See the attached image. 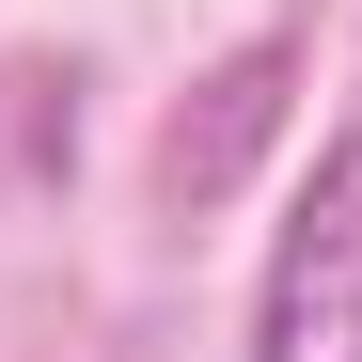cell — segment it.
Returning <instances> with one entry per match:
<instances>
[{
  "label": "cell",
  "instance_id": "obj_2",
  "mask_svg": "<svg viewBox=\"0 0 362 362\" xmlns=\"http://www.w3.org/2000/svg\"><path fill=\"white\" fill-rule=\"evenodd\" d=\"M284 79H299V32H252V47L205 79V110H173V142H158V205H221L236 173H252V142L284 127Z\"/></svg>",
  "mask_w": 362,
  "mask_h": 362
},
{
  "label": "cell",
  "instance_id": "obj_1",
  "mask_svg": "<svg viewBox=\"0 0 362 362\" xmlns=\"http://www.w3.org/2000/svg\"><path fill=\"white\" fill-rule=\"evenodd\" d=\"M252 362H362V127L315 142L252 284Z\"/></svg>",
  "mask_w": 362,
  "mask_h": 362
}]
</instances>
